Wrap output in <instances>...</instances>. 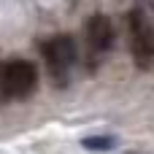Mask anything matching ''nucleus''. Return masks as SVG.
I'll use <instances>...</instances> for the list:
<instances>
[{
	"instance_id": "7ed1b4c3",
	"label": "nucleus",
	"mask_w": 154,
	"mask_h": 154,
	"mask_svg": "<svg viewBox=\"0 0 154 154\" xmlns=\"http://www.w3.org/2000/svg\"><path fill=\"white\" fill-rule=\"evenodd\" d=\"M41 54L46 60V68H49V76L54 79L57 87H65L68 79H70V68L76 62V43L70 35L60 32V35H51L49 41L41 43Z\"/></svg>"
},
{
	"instance_id": "f257e3e1",
	"label": "nucleus",
	"mask_w": 154,
	"mask_h": 154,
	"mask_svg": "<svg viewBox=\"0 0 154 154\" xmlns=\"http://www.w3.org/2000/svg\"><path fill=\"white\" fill-rule=\"evenodd\" d=\"M38 87V68L27 60H5L0 62V95L11 100L30 97Z\"/></svg>"
},
{
	"instance_id": "39448f33",
	"label": "nucleus",
	"mask_w": 154,
	"mask_h": 154,
	"mask_svg": "<svg viewBox=\"0 0 154 154\" xmlns=\"http://www.w3.org/2000/svg\"><path fill=\"white\" fill-rule=\"evenodd\" d=\"M81 146L87 152H111V149H116V138L114 135H89V138H84Z\"/></svg>"
},
{
	"instance_id": "20e7f679",
	"label": "nucleus",
	"mask_w": 154,
	"mask_h": 154,
	"mask_svg": "<svg viewBox=\"0 0 154 154\" xmlns=\"http://www.w3.org/2000/svg\"><path fill=\"white\" fill-rule=\"evenodd\" d=\"M84 35H87V49L95 54H106L114 46V24L106 14L89 16L84 24Z\"/></svg>"
},
{
	"instance_id": "f03ea898",
	"label": "nucleus",
	"mask_w": 154,
	"mask_h": 154,
	"mask_svg": "<svg viewBox=\"0 0 154 154\" xmlns=\"http://www.w3.org/2000/svg\"><path fill=\"white\" fill-rule=\"evenodd\" d=\"M127 32H130V51L133 60L141 70H149L154 60V30H152V16L143 5H135L127 14Z\"/></svg>"
}]
</instances>
